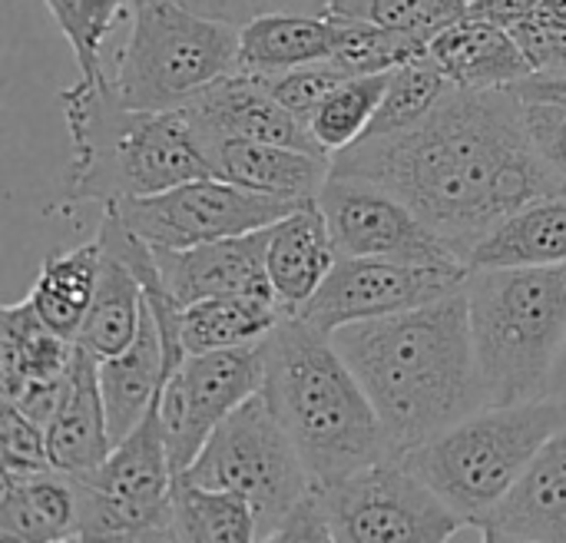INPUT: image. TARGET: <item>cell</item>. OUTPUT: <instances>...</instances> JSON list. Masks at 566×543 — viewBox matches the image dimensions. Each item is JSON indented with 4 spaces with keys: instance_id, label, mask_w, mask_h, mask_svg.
Masks as SVG:
<instances>
[{
    "instance_id": "1",
    "label": "cell",
    "mask_w": 566,
    "mask_h": 543,
    "mask_svg": "<svg viewBox=\"0 0 566 543\" xmlns=\"http://www.w3.org/2000/svg\"><path fill=\"white\" fill-rule=\"evenodd\" d=\"M332 173L378 182L405 199L461 262L511 212L566 192L511 86H451L421 123L335 153Z\"/></svg>"
},
{
    "instance_id": "2",
    "label": "cell",
    "mask_w": 566,
    "mask_h": 543,
    "mask_svg": "<svg viewBox=\"0 0 566 543\" xmlns=\"http://www.w3.org/2000/svg\"><path fill=\"white\" fill-rule=\"evenodd\" d=\"M332 342L371 398L398 458L488 408L464 289L398 315L342 325Z\"/></svg>"
},
{
    "instance_id": "3",
    "label": "cell",
    "mask_w": 566,
    "mask_h": 543,
    "mask_svg": "<svg viewBox=\"0 0 566 543\" xmlns=\"http://www.w3.org/2000/svg\"><path fill=\"white\" fill-rule=\"evenodd\" d=\"M60 106L73 156L63 199L46 209L53 216H73L86 202L109 206L212 176V163L186 109H129L106 73L96 83L76 80L63 86Z\"/></svg>"
},
{
    "instance_id": "4",
    "label": "cell",
    "mask_w": 566,
    "mask_h": 543,
    "mask_svg": "<svg viewBox=\"0 0 566 543\" xmlns=\"http://www.w3.org/2000/svg\"><path fill=\"white\" fill-rule=\"evenodd\" d=\"M262 395L318 484L398 458L332 335L302 315L285 312L265 335Z\"/></svg>"
},
{
    "instance_id": "5",
    "label": "cell",
    "mask_w": 566,
    "mask_h": 543,
    "mask_svg": "<svg viewBox=\"0 0 566 543\" xmlns=\"http://www.w3.org/2000/svg\"><path fill=\"white\" fill-rule=\"evenodd\" d=\"M464 295L488 408L544 398L566 338V262L471 269Z\"/></svg>"
},
{
    "instance_id": "6",
    "label": "cell",
    "mask_w": 566,
    "mask_h": 543,
    "mask_svg": "<svg viewBox=\"0 0 566 543\" xmlns=\"http://www.w3.org/2000/svg\"><path fill=\"white\" fill-rule=\"evenodd\" d=\"M566 425V398L481 408L401 461L464 521L468 531L524 478L537 451Z\"/></svg>"
},
{
    "instance_id": "7",
    "label": "cell",
    "mask_w": 566,
    "mask_h": 543,
    "mask_svg": "<svg viewBox=\"0 0 566 543\" xmlns=\"http://www.w3.org/2000/svg\"><path fill=\"white\" fill-rule=\"evenodd\" d=\"M239 70V27L182 0H129L109 83L129 109H179Z\"/></svg>"
},
{
    "instance_id": "8",
    "label": "cell",
    "mask_w": 566,
    "mask_h": 543,
    "mask_svg": "<svg viewBox=\"0 0 566 543\" xmlns=\"http://www.w3.org/2000/svg\"><path fill=\"white\" fill-rule=\"evenodd\" d=\"M206 488H226L249 498L259 524V541H275L279 528L312 488V474L259 391L239 405L206 441L189 471Z\"/></svg>"
},
{
    "instance_id": "9",
    "label": "cell",
    "mask_w": 566,
    "mask_h": 543,
    "mask_svg": "<svg viewBox=\"0 0 566 543\" xmlns=\"http://www.w3.org/2000/svg\"><path fill=\"white\" fill-rule=\"evenodd\" d=\"M73 481L80 541H172L176 471L159 428V398L96 471Z\"/></svg>"
},
{
    "instance_id": "10",
    "label": "cell",
    "mask_w": 566,
    "mask_h": 543,
    "mask_svg": "<svg viewBox=\"0 0 566 543\" xmlns=\"http://www.w3.org/2000/svg\"><path fill=\"white\" fill-rule=\"evenodd\" d=\"M312 501L325 543H441L468 531L401 458L328 484L312 481Z\"/></svg>"
},
{
    "instance_id": "11",
    "label": "cell",
    "mask_w": 566,
    "mask_h": 543,
    "mask_svg": "<svg viewBox=\"0 0 566 543\" xmlns=\"http://www.w3.org/2000/svg\"><path fill=\"white\" fill-rule=\"evenodd\" d=\"M109 206L149 246L189 249V246L269 229L302 202L242 189L219 176H202L153 196H133Z\"/></svg>"
},
{
    "instance_id": "12",
    "label": "cell",
    "mask_w": 566,
    "mask_h": 543,
    "mask_svg": "<svg viewBox=\"0 0 566 543\" xmlns=\"http://www.w3.org/2000/svg\"><path fill=\"white\" fill-rule=\"evenodd\" d=\"M265 388V338L186 355L159 391V428L172 471L192 468L209 435Z\"/></svg>"
},
{
    "instance_id": "13",
    "label": "cell",
    "mask_w": 566,
    "mask_h": 543,
    "mask_svg": "<svg viewBox=\"0 0 566 543\" xmlns=\"http://www.w3.org/2000/svg\"><path fill=\"white\" fill-rule=\"evenodd\" d=\"M471 265L464 262H405L378 255H338L318 292L295 312L335 332L352 322L398 315L464 289Z\"/></svg>"
},
{
    "instance_id": "14",
    "label": "cell",
    "mask_w": 566,
    "mask_h": 543,
    "mask_svg": "<svg viewBox=\"0 0 566 543\" xmlns=\"http://www.w3.org/2000/svg\"><path fill=\"white\" fill-rule=\"evenodd\" d=\"M318 206L332 226L338 255L461 262L458 252L405 199L378 182L332 173L318 192Z\"/></svg>"
},
{
    "instance_id": "15",
    "label": "cell",
    "mask_w": 566,
    "mask_h": 543,
    "mask_svg": "<svg viewBox=\"0 0 566 543\" xmlns=\"http://www.w3.org/2000/svg\"><path fill=\"white\" fill-rule=\"evenodd\" d=\"M179 109H186L199 139L235 136V139L282 143V146H295L308 153H325L318 139L312 136V129L279 103L265 73L235 70L209 83L206 90H199Z\"/></svg>"
},
{
    "instance_id": "16",
    "label": "cell",
    "mask_w": 566,
    "mask_h": 543,
    "mask_svg": "<svg viewBox=\"0 0 566 543\" xmlns=\"http://www.w3.org/2000/svg\"><path fill=\"white\" fill-rule=\"evenodd\" d=\"M265 246L269 229L216 239L189 249H163L153 246L163 282L169 295L186 309L199 299L216 295H272L269 269H265Z\"/></svg>"
},
{
    "instance_id": "17",
    "label": "cell",
    "mask_w": 566,
    "mask_h": 543,
    "mask_svg": "<svg viewBox=\"0 0 566 543\" xmlns=\"http://www.w3.org/2000/svg\"><path fill=\"white\" fill-rule=\"evenodd\" d=\"M474 534L488 543H566V425L537 451L511 494L474 524Z\"/></svg>"
},
{
    "instance_id": "18",
    "label": "cell",
    "mask_w": 566,
    "mask_h": 543,
    "mask_svg": "<svg viewBox=\"0 0 566 543\" xmlns=\"http://www.w3.org/2000/svg\"><path fill=\"white\" fill-rule=\"evenodd\" d=\"M46 451L53 471L70 478L96 471L113 451L106 398L99 385V358L83 345L73 348L63 398L46 425Z\"/></svg>"
},
{
    "instance_id": "19",
    "label": "cell",
    "mask_w": 566,
    "mask_h": 543,
    "mask_svg": "<svg viewBox=\"0 0 566 543\" xmlns=\"http://www.w3.org/2000/svg\"><path fill=\"white\" fill-rule=\"evenodd\" d=\"M202 146L212 163V176L292 202L318 199L325 179L332 176V156L325 153L235 136H212L202 139Z\"/></svg>"
},
{
    "instance_id": "20",
    "label": "cell",
    "mask_w": 566,
    "mask_h": 543,
    "mask_svg": "<svg viewBox=\"0 0 566 543\" xmlns=\"http://www.w3.org/2000/svg\"><path fill=\"white\" fill-rule=\"evenodd\" d=\"M338 262V246L318 199L295 206L269 226L265 269L282 312H298Z\"/></svg>"
},
{
    "instance_id": "21",
    "label": "cell",
    "mask_w": 566,
    "mask_h": 543,
    "mask_svg": "<svg viewBox=\"0 0 566 543\" xmlns=\"http://www.w3.org/2000/svg\"><path fill=\"white\" fill-rule=\"evenodd\" d=\"M428 53L461 90H501L531 76L534 66L524 56L511 27L484 17H461L428 43Z\"/></svg>"
},
{
    "instance_id": "22",
    "label": "cell",
    "mask_w": 566,
    "mask_h": 543,
    "mask_svg": "<svg viewBox=\"0 0 566 543\" xmlns=\"http://www.w3.org/2000/svg\"><path fill=\"white\" fill-rule=\"evenodd\" d=\"M172 375L166 345L159 335V325L146 305L139 335L133 338L129 348H123L113 358L99 362V385L106 398V418H109V435L113 445H119L156 405L166 378Z\"/></svg>"
},
{
    "instance_id": "23",
    "label": "cell",
    "mask_w": 566,
    "mask_h": 543,
    "mask_svg": "<svg viewBox=\"0 0 566 543\" xmlns=\"http://www.w3.org/2000/svg\"><path fill=\"white\" fill-rule=\"evenodd\" d=\"M338 43L335 13H262L239 27V70L285 73L302 63L332 60Z\"/></svg>"
},
{
    "instance_id": "24",
    "label": "cell",
    "mask_w": 566,
    "mask_h": 543,
    "mask_svg": "<svg viewBox=\"0 0 566 543\" xmlns=\"http://www.w3.org/2000/svg\"><path fill=\"white\" fill-rule=\"evenodd\" d=\"M566 262V192L544 196L511 212L471 252V269L557 265Z\"/></svg>"
},
{
    "instance_id": "25",
    "label": "cell",
    "mask_w": 566,
    "mask_h": 543,
    "mask_svg": "<svg viewBox=\"0 0 566 543\" xmlns=\"http://www.w3.org/2000/svg\"><path fill=\"white\" fill-rule=\"evenodd\" d=\"M76 342L56 335L30 299L0 309V395L13 401L30 382L63 378Z\"/></svg>"
},
{
    "instance_id": "26",
    "label": "cell",
    "mask_w": 566,
    "mask_h": 543,
    "mask_svg": "<svg viewBox=\"0 0 566 543\" xmlns=\"http://www.w3.org/2000/svg\"><path fill=\"white\" fill-rule=\"evenodd\" d=\"M143 312H146V292L139 275L123 259L103 249L96 292L83 319V328L76 335V345H83L99 362L113 358L123 348H129L133 338L139 335Z\"/></svg>"
},
{
    "instance_id": "27",
    "label": "cell",
    "mask_w": 566,
    "mask_h": 543,
    "mask_svg": "<svg viewBox=\"0 0 566 543\" xmlns=\"http://www.w3.org/2000/svg\"><path fill=\"white\" fill-rule=\"evenodd\" d=\"M99 259L103 246L99 239L66 249V252H50L40 265V275L30 289V302L36 315L63 338L76 342L83 319L90 312L96 279H99Z\"/></svg>"
},
{
    "instance_id": "28",
    "label": "cell",
    "mask_w": 566,
    "mask_h": 543,
    "mask_svg": "<svg viewBox=\"0 0 566 543\" xmlns=\"http://www.w3.org/2000/svg\"><path fill=\"white\" fill-rule=\"evenodd\" d=\"M285 312L265 295H216L182 309V348L202 355L265 338Z\"/></svg>"
},
{
    "instance_id": "29",
    "label": "cell",
    "mask_w": 566,
    "mask_h": 543,
    "mask_svg": "<svg viewBox=\"0 0 566 543\" xmlns=\"http://www.w3.org/2000/svg\"><path fill=\"white\" fill-rule=\"evenodd\" d=\"M172 541L249 543L259 541L255 511L245 494L206 488L189 474L172 484Z\"/></svg>"
},
{
    "instance_id": "30",
    "label": "cell",
    "mask_w": 566,
    "mask_h": 543,
    "mask_svg": "<svg viewBox=\"0 0 566 543\" xmlns=\"http://www.w3.org/2000/svg\"><path fill=\"white\" fill-rule=\"evenodd\" d=\"M448 90H451V80L431 53H421V56L395 66L388 73L381 106L365 136H388V133H401V129L421 123L444 100Z\"/></svg>"
},
{
    "instance_id": "31",
    "label": "cell",
    "mask_w": 566,
    "mask_h": 543,
    "mask_svg": "<svg viewBox=\"0 0 566 543\" xmlns=\"http://www.w3.org/2000/svg\"><path fill=\"white\" fill-rule=\"evenodd\" d=\"M385 86H388V73H365V76H345L325 96V103L312 116L308 129L328 156L355 146L368 133V126L381 106Z\"/></svg>"
},
{
    "instance_id": "32",
    "label": "cell",
    "mask_w": 566,
    "mask_h": 543,
    "mask_svg": "<svg viewBox=\"0 0 566 543\" xmlns=\"http://www.w3.org/2000/svg\"><path fill=\"white\" fill-rule=\"evenodd\" d=\"M421 53H428V43L418 36L398 33L368 17H338V43L328 63L338 66L345 76H365V73H391L395 66Z\"/></svg>"
},
{
    "instance_id": "33",
    "label": "cell",
    "mask_w": 566,
    "mask_h": 543,
    "mask_svg": "<svg viewBox=\"0 0 566 543\" xmlns=\"http://www.w3.org/2000/svg\"><path fill=\"white\" fill-rule=\"evenodd\" d=\"M43 3L76 56L80 80L96 83L106 73L103 46L109 43L116 20L129 10V0H43Z\"/></svg>"
},
{
    "instance_id": "34",
    "label": "cell",
    "mask_w": 566,
    "mask_h": 543,
    "mask_svg": "<svg viewBox=\"0 0 566 543\" xmlns=\"http://www.w3.org/2000/svg\"><path fill=\"white\" fill-rule=\"evenodd\" d=\"M471 13V0H368V20L431 43Z\"/></svg>"
},
{
    "instance_id": "35",
    "label": "cell",
    "mask_w": 566,
    "mask_h": 543,
    "mask_svg": "<svg viewBox=\"0 0 566 543\" xmlns=\"http://www.w3.org/2000/svg\"><path fill=\"white\" fill-rule=\"evenodd\" d=\"M511 90H514V96L521 103L524 123H527L541 156L554 166V173L566 182V103L541 93L527 76L517 80Z\"/></svg>"
},
{
    "instance_id": "36",
    "label": "cell",
    "mask_w": 566,
    "mask_h": 543,
    "mask_svg": "<svg viewBox=\"0 0 566 543\" xmlns=\"http://www.w3.org/2000/svg\"><path fill=\"white\" fill-rule=\"evenodd\" d=\"M0 464L10 474L53 471L46 451V428L23 415L13 401H3L0 408Z\"/></svg>"
},
{
    "instance_id": "37",
    "label": "cell",
    "mask_w": 566,
    "mask_h": 543,
    "mask_svg": "<svg viewBox=\"0 0 566 543\" xmlns=\"http://www.w3.org/2000/svg\"><path fill=\"white\" fill-rule=\"evenodd\" d=\"M345 80V73L338 66H332L328 60H318V63H302V66H292L285 73H272L269 83H272V93L279 96V103L295 113L305 126L312 123V116L318 113V106L325 103V96Z\"/></svg>"
},
{
    "instance_id": "38",
    "label": "cell",
    "mask_w": 566,
    "mask_h": 543,
    "mask_svg": "<svg viewBox=\"0 0 566 543\" xmlns=\"http://www.w3.org/2000/svg\"><path fill=\"white\" fill-rule=\"evenodd\" d=\"M511 33L517 36L524 56L531 60L534 73H566V23L534 10L531 17L517 20L511 27Z\"/></svg>"
},
{
    "instance_id": "39",
    "label": "cell",
    "mask_w": 566,
    "mask_h": 543,
    "mask_svg": "<svg viewBox=\"0 0 566 543\" xmlns=\"http://www.w3.org/2000/svg\"><path fill=\"white\" fill-rule=\"evenodd\" d=\"M192 10H202L209 17L229 20L235 27L262 17V13H279V10H292V13H332V7L338 0H182Z\"/></svg>"
},
{
    "instance_id": "40",
    "label": "cell",
    "mask_w": 566,
    "mask_h": 543,
    "mask_svg": "<svg viewBox=\"0 0 566 543\" xmlns=\"http://www.w3.org/2000/svg\"><path fill=\"white\" fill-rule=\"evenodd\" d=\"M537 7H541V0H474L471 13L484 17V20H494L501 27H514L517 20L531 17Z\"/></svg>"
},
{
    "instance_id": "41",
    "label": "cell",
    "mask_w": 566,
    "mask_h": 543,
    "mask_svg": "<svg viewBox=\"0 0 566 543\" xmlns=\"http://www.w3.org/2000/svg\"><path fill=\"white\" fill-rule=\"evenodd\" d=\"M547 398H566V338L560 345V355L551 368V378H547V388H544Z\"/></svg>"
},
{
    "instance_id": "42",
    "label": "cell",
    "mask_w": 566,
    "mask_h": 543,
    "mask_svg": "<svg viewBox=\"0 0 566 543\" xmlns=\"http://www.w3.org/2000/svg\"><path fill=\"white\" fill-rule=\"evenodd\" d=\"M332 13H338V17H368V0H338L332 7Z\"/></svg>"
},
{
    "instance_id": "43",
    "label": "cell",
    "mask_w": 566,
    "mask_h": 543,
    "mask_svg": "<svg viewBox=\"0 0 566 543\" xmlns=\"http://www.w3.org/2000/svg\"><path fill=\"white\" fill-rule=\"evenodd\" d=\"M537 10H544V13H551V17H557V20L566 23V0H541Z\"/></svg>"
},
{
    "instance_id": "44",
    "label": "cell",
    "mask_w": 566,
    "mask_h": 543,
    "mask_svg": "<svg viewBox=\"0 0 566 543\" xmlns=\"http://www.w3.org/2000/svg\"><path fill=\"white\" fill-rule=\"evenodd\" d=\"M471 3H474V0H471Z\"/></svg>"
}]
</instances>
